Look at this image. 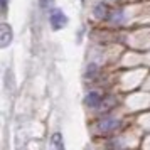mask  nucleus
<instances>
[{"label":"nucleus","instance_id":"obj_4","mask_svg":"<svg viewBox=\"0 0 150 150\" xmlns=\"http://www.w3.org/2000/svg\"><path fill=\"white\" fill-rule=\"evenodd\" d=\"M12 39H14L12 29L8 27L7 24H2V29H0V44H2V47H7L12 42Z\"/></svg>","mask_w":150,"mask_h":150},{"label":"nucleus","instance_id":"obj_1","mask_svg":"<svg viewBox=\"0 0 150 150\" xmlns=\"http://www.w3.org/2000/svg\"><path fill=\"white\" fill-rule=\"evenodd\" d=\"M118 127H120V120H116L115 116H105V118H101L100 122L96 123V128L101 133H111Z\"/></svg>","mask_w":150,"mask_h":150},{"label":"nucleus","instance_id":"obj_3","mask_svg":"<svg viewBox=\"0 0 150 150\" xmlns=\"http://www.w3.org/2000/svg\"><path fill=\"white\" fill-rule=\"evenodd\" d=\"M84 103H86V106H89L91 110H98L103 106V96L98 93V91H91L86 95L84 98Z\"/></svg>","mask_w":150,"mask_h":150},{"label":"nucleus","instance_id":"obj_6","mask_svg":"<svg viewBox=\"0 0 150 150\" xmlns=\"http://www.w3.org/2000/svg\"><path fill=\"white\" fill-rule=\"evenodd\" d=\"M98 64H89L88 66V71H86V78H95L98 74Z\"/></svg>","mask_w":150,"mask_h":150},{"label":"nucleus","instance_id":"obj_2","mask_svg":"<svg viewBox=\"0 0 150 150\" xmlns=\"http://www.w3.org/2000/svg\"><path fill=\"white\" fill-rule=\"evenodd\" d=\"M49 22H51V27L54 30H59V29H62L68 24V17L64 15V12L61 8H54L51 12V15H49Z\"/></svg>","mask_w":150,"mask_h":150},{"label":"nucleus","instance_id":"obj_8","mask_svg":"<svg viewBox=\"0 0 150 150\" xmlns=\"http://www.w3.org/2000/svg\"><path fill=\"white\" fill-rule=\"evenodd\" d=\"M52 2H54V0H39V5H41V8L46 10V8H49L52 5Z\"/></svg>","mask_w":150,"mask_h":150},{"label":"nucleus","instance_id":"obj_9","mask_svg":"<svg viewBox=\"0 0 150 150\" xmlns=\"http://www.w3.org/2000/svg\"><path fill=\"white\" fill-rule=\"evenodd\" d=\"M7 4H8V0H2V10H4V12L7 10Z\"/></svg>","mask_w":150,"mask_h":150},{"label":"nucleus","instance_id":"obj_5","mask_svg":"<svg viewBox=\"0 0 150 150\" xmlns=\"http://www.w3.org/2000/svg\"><path fill=\"white\" fill-rule=\"evenodd\" d=\"M93 14H95L98 19H103L105 15H108V7H106L103 2H100V4H98V5L93 8Z\"/></svg>","mask_w":150,"mask_h":150},{"label":"nucleus","instance_id":"obj_10","mask_svg":"<svg viewBox=\"0 0 150 150\" xmlns=\"http://www.w3.org/2000/svg\"><path fill=\"white\" fill-rule=\"evenodd\" d=\"M81 2H84V0H81Z\"/></svg>","mask_w":150,"mask_h":150},{"label":"nucleus","instance_id":"obj_7","mask_svg":"<svg viewBox=\"0 0 150 150\" xmlns=\"http://www.w3.org/2000/svg\"><path fill=\"white\" fill-rule=\"evenodd\" d=\"M62 137L59 135V133H56V135H52V145L54 147H57V149H62V142H61Z\"/></svg>","mask_w":150,"mask_h":150}]
</instances>
